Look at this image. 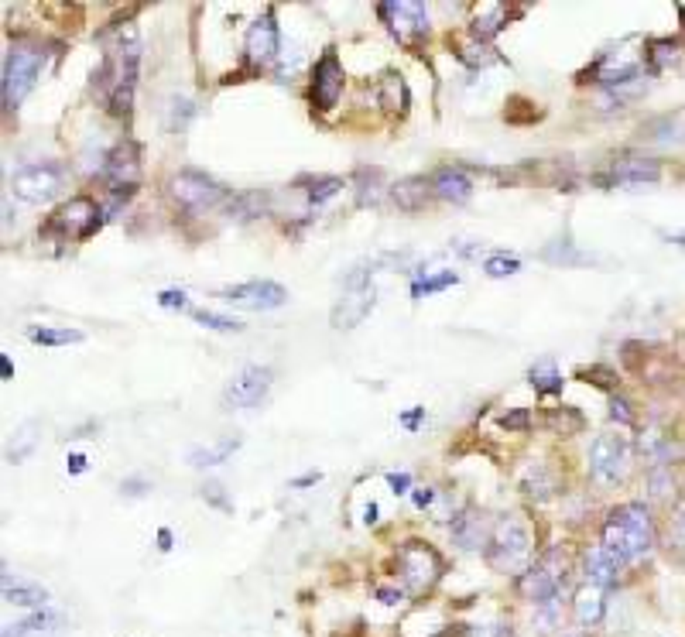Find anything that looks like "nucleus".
Masks as SVG:
<instances>
[{"mask_svg": "<svg viewBox=\"0 0 685 637\" xmlns=\"http://www.w3.org/2000/svg\"><path fill=\"white\" fill-rule=\"evenodd\" d=\"M137 76H141V42H137L134 28H127V35H120V42L110 48L100 72L93 76L96 90H100L103 103L114 117L131 114Z\"/></svg>", "mask_w": 685, "mask_h": 637, "instance_id": "nucleus-1", "label": "nucleus"}, {"mask_svg": "<svg viewBox=\"0 0 685 637\" xmlns=\"http://www.w3.org/2000/svg\"><path fill=\"white\" fill-rule=\"evenodd\" d=\"M603 548L617 559V566H631L651 555L655 548V521L644 504H620L603 521Z\"/></svg>", "mask_w": 685, "mask_h": 637, "instance_id": "nucleus-2", "label": "nucleus"}, {"mask_svg": "<svg viewBox=\"0 0 685 637\" xmlns=\"http://www.w3.org/2000/svg\"><path fill=\"white\" fill-rule=\"evenodd\" d=\"M168 196H172L175 206L192 216L213 213V209H220L223 203H230L227 189H223L216 179H209L206 172H196V168H182L179 175H172V179H168Z\"/></svg>", "mask_w": 685, "mask_h": 637, "instance_id": "nucleus-3", "label": "nucleus"}, {"mask_svg": "<svg viewBox=\"0 0 685 637\" xmlns=\"http://www.w3.org/2000/svg\"><path fill=\"white\" fill-rule=\"evenodd\" d=\"M377 305V288H374V271L370 268H353L343 278V292L336 298L329 322L333 329H353L360 326Z\"/></svg>", "mask_w": 685, "mask_h": 637, "instance_id": "nucleus-4", "label": "nucleus"}, {"mask_svg": "<svg viewBox=\"0 0 685 637\" xmlns=\"http://www.w3.org/2000/svg\"><path fill=\"white\" fill-rule=\"evenodd\" d=\"M42 66H45V59L38 48L14 45L11 52L4 55V79H0V100H4V110L21 107V100L31 93Z\"/></svg>", "mask_w": 685, "mask_h": 637, "instance_id": "nucleus-5", "label": "nucleus"}, {"mask_svg": "<svg viewBox=\"0 0 685 637\" xmlns=\"http://www.w3.org/2000/svg\"><path fill=\"white\" fill-rule=\"evenodd\" d=\"M528 555H531V535H528V528L518 518H504L494 531H490V542H487L490 569L518 572V576H521Z\"/></svg>", "mask_w": 685, "mask_h": 637, "instance_id": "nucleus-6", "label": "nucleus"}, {"mask_svg": "<svg viewBox=\"0 0 685 637\" xmlns=\"http://www.w3.org/2000/svg\"><path fill=\"white\" fill-rule=\"evenodd\" d=\"M100 179L117 203L120 199L134 196V189L141 185V148H137V141L124 137V141H117L114 148L107 151L103 168H100Z\"/></svg>", "mask_w": 685, "mask_h": 637, "instance_id": "nucleus-7", "label": "nucleus"}, {"mask_svg": "<svg viewBox=\"0 0 685 637\" xmlns=\"http://www.w3.org/2000/svg\"><path fill=\"white\" fill-rule=\"evenodd\" d=\"M103 213L107 209L96 206L90 196H76L48 216L45 233H55L59 240H86L103 227Z\"/></svg>", "mask_w": 685, "mask_h": 637, "instance_id": "nucleus-8", "label": "nucleus"}, {"mask_svg": "<svg viewBox=\"0 0 685 637\" xmlns=\"http://www.w3.org/2000/svg\"><path fill=\"white\" fill-rule=\"evenodd\" d=\"M398 569H401V579H405V586L411 593H425L439 583L442 559L429 542L411 538V542H405L398 548Z\"/></svg>", "mask_w": 685, "mask_h": 637, "instance_id": "nucleus-9", "label": "nucleus"}, {"mask_svg": "<svg viewBox=\"0 0 685 637\" xmlns=\"http://www.w3.org/2000/svg\"><path fill=\"white\" fill-rule=\"evenodd\" d=\"M566 559H562L559 548H548L542 559L535 562V566H528L525 572L518 576V593L525 596L531 603H548L559 596V586H562V576H566Z\"/></svg>", "mask_w": 685, "mask_h": 637, "instance_id": "nucleus-10", "label": "nucleus"}, {"mask_svg": "<svg viewBox=\"0 0 685 637\" xmlns=\"http://www.w3.org/2000/svg\"><path fill=\"white\" fill-rule=\"evenodd\" d=\"M66 185V172L62 165L52 161H38V165H21L18 172H11V192L24 203H48L55 199Z\"/></svg>", "mask_w": 685, "mask_h": 637, "instance_id": "nucleus-11", "label": "nucleus"}, {"mask_svg": "<svg viewBox=\"0 0 685 637\" xmlns=\"http://www.w3.org/2000/svg\"><path fill=\"white\" fill-rule=\"evenodd\" d=\"M631 470V442L624 435H596L590 446V473L600 483H620Z\"/></svg>", "mask_w": 685, "mask_h": 637, "instance_id": "nucleus-12", "label": "nucleus"}, {"mask_svg": "<svg viewBox=\"0 0 685 637\" xmlns=\"http://www.w3.org/2000/svg\"><path fill=\"white\" fill-rule=\"evenodd\" d=\"M377 11H381V18L388 21L391 35L405 48H418L425 38H429V11H425V4H415V0H394V4H381Z\"/></svg>", "mask_w": 685, "mask_h": 637, "instance_id": "nucleus-13", "label": "nucleus"}, {"mask_svg": "<svg viewBox=\"0 0 685 637\" xmlns=\"http://www.w3.org/2000/svg\"><path fill=\"white\" fill-rule=\"evenodd\" d=\"M271 384H274L271 367H257V364L244 367L240 374L230 377L227 387H223V408H230V411L257 408L271 394Z\"/></svg>", "mask_w": 685, "mask_h": 637, "instance_id": "nucleus-14", "label": "nucleus"}, {"mask_svg": "<svg viewBox=\"0 0 685 637\" xmlns=\"http://www.w3.org/2000/svg\"><path fill=\"white\" fill-rule=\"evenodd\" d=\"M220 298L227 305H237V309H247V312H271L288 302V292L278 285V281L254 278V281H244V285L223 288Z\"/></svg>", "mask_w": 685, "mask_h": 637, "instance_id": "nucleus-15", "label": "nucleus"}, {"mask_svg": "<svg viewBox=\"0 0 685 637\" xmlns=\"http://www.w3.org/2000/svg\"><path fill=\"white\" fill-rule=\"evenodd\" d=\"M343 62L340 55L329 48V52H322V59L312 66V107L319 110V114H329V110L340 103L343 96Z\"/></svg>", "mask_w": 685, "mask_h": 637, "instance_id": "nucleus-16", "label": "nucleus"}, {"mask_svg": "<svg viewBox=\"0 0 685 637\" xmlns=\"http://www.w3.org/2000/svg\"><path fill=\"white\" fill-rule=\"evenodd\" d=\"M278 48H281V31L274 24V14L268 11L264 18H257L251 28H247L244 38V59L251 69H264L278 59Z\"/></svg>", "mask_w": 685, "mask_h": 637, "instance_id": "nucleus-17", "label": "nucleus"}, {"mask_svg": "<svg viewBox=\"0 0 685 637\" xmlns=\"http://www.w3.org/2000/svg\"><path fill=\"white\" fill-rule=\"evenodd\" d=\"M658 179H662V165L655 158L631 155V158H617L596 182L614 189V185H655Z\"/></svg>", "mask_w": 685, "mask_h": 637, "instance_id": "nucleus-18", "label": "nucleus"}, {"mask_svg": "<svg viewBox=\"0 0 685 637\" xmlns=\"http://www.w3.org/2000/svg\"><path fill=\"white\" fill-rule=\"evenodd\" d=\"M641 137L658 148H675V144H685V107H675L668 114H658L655 120L641 127Z\"/></svg>", "mask_w": 685, "mask_h": 637, "instance_id": "nucleus-19", "label": "nucleus"}, {"mask_svg": "<svg viewBox=\"0 0 685 637\" xmlns=\"http://www.w3.org/2000/svg\"><path fill=\"white\" fill-rule=\"evenodd\" d=\"M432 192H435V199H442V203H456L459 206V203H466V199L473 196V182L459 165H446V168H439V172L432 175Z\"/></svg>", "mask_w": 685, "mask_h": 637, "instance_id": "nucleus-20", "label": "nucleus"}, {"mask_svg": "<svg viewBox=\"0 0 685 637\" xmlns=\"http://www.w3.org/2000/svg\"><path fill=\"white\" fill-rule=\"evenodd\" d=\"M0 586H4V603H14V607H35L42 610L48 603V590L38 583H31V579H21L14 576L11 569H4V579H0Z\"/></svg>", "mask_w": 685, "mask_h": 637, "instance_id": "nucleus-21", "label": "nucleus"}, {"mask_svg": "<svg viewBox=\"0 0 685 637\" xmlns=\"http://www.w3.org/2000/svg\"><path fill=\"white\" fill-rule=\"evenodd\" d=\"M432 196H435L432 179H425V175H408V179L391 185L394 206L405 209V213H418V209H425V203H429Z\"/></svg>", "mask_w": 685, "mask_h": 637, "instance_id": "nucleus-22", "label": "nucleus"}, {"mask_svg": "<svg viewBox=\"0 0 685 637\" xmlns=\"http://www.w3.org/2000/svg\"><path fill=\"white\" fill-rule=\"evenodd\" d=\"M583 569H586V583L590 586H600V590H607V586H614L617 583V559L614 555L607 552L603 545H596L586 552V559H583Z\"/></svg>", "mask_w": 685, "mask_h": 637, "instance_id": "nucleus-23", "label": "nucleus"}, {"mask_svg": "<svg viewBox=\"0 0 685 637\" xmlns=\"http://www.w3.org/2000/svg\"><path fill=\"white\" fill-rule=\"evenodd\" d=\"M240 449V439L237 435H227V439H220V442H213V446H196V449H189V466L192 470H206V466H220V463H227V459L237 453Z\"/></svg>", "mask_w": 685, "mask_h": 637, "instance_id": "nucleus-24", "label": "nucleus"}, {"mask_svg": "<svg viewBox=\"0 0 685 637\" xmlns=\"http://www.w3.org/2000/svg\"><path fill=\"white\" fill-rule=\"evenodd\" d=\"M453 538L463 548H480L490 542L487 535V521H483V514L477 511H463L459 518L453 521Z\"/></svg>", "mask_w": 685, "mask_h": 637, "instance_id": "nucleus-25", "label": "nucleus"}, {"mask_svg": "<svg viewBox=\"0 0 685 637\" xmlns=\"http://www.w3.org/2000/svg\"><path fill=\"white\" fill-rule=\"evenodd\" d=\"M603 596L607 593H603L600 586H590V583L576 593V600L572 603H576V620L583 627H596L603 620V610H607V600H603Z\"/></svg>", "mask_w": 685, "mask_h": 637, "instance_id": "nucleus-26", "label": "nucleus"}, {"mask_svg": "<svg viewBox=\"0 0 685 637\" xmlns=\"http://www.w3.org/2000/svg\"><path fill=\"white\" fill-rule=\"evenodd\" d=\"M377 103H381L388 114H405L408 110V86L398 72H388V76L377 83Z\"/></svg>", "mask_w": 685, "mask_h": 637, "instance_id": "nucleus-27", "label": "nucleus"}, {"mask_svg": "<svg viewBox=\"0 0 685 637\" xmlns=\"http://www.w3.org/2000/svg\"><path fill=\"white\" fill-rule=\"evenodd\" d=\"M28 340L31 343H42V346H69V343H83V333L69 326H31L28 329Z\"/></svg>", "mask_w": 685, "mask_h": 637, "instance_id": "nucleus-28", "label": "nucleus"}, {"mask_svg": "<svg viewBox=\"0 0 685 637\" xmlns=\"http://www.w3.org/2000/svg\"><path fill=\"white\" fill-rule=\"evenodd\" d=\"M459 281L456 271H439V274H415V281H411V295L415 298H425V295H435L442 292V288H453Z\"/></svg>", "mask_w": 685, "mask_h": 637, "instance_id": "nucleus-29", "label": "nucleus"}, {"mask_svg": "<svg viewBox=\"0 0 685 637\" xmlns=\"http://www.w3.org/2000/svg\"><path fill=\"white\" fill-rule=\"evenodd\" d=\"M55 620H59V617L48 614V610H35V614L18 620V624H7V627H4V637H31V634H42V631H48V627L55 624Z\"/></svg>", "mask_w": 685, "mask_h": 637, "instance_id": "nucleus-30", "label": "nucleus"}, {"mask_svg": "<svg viewBox=\"0 0 685 637\" xmlns=\"http://www.w3.org/2000/svg\"><path fill=\"white\" fill-rule=\"evenodd\" d=\"M340 189H343V179L319 175V179H309V189H302V192H305V203H309L312 209H319L322 203H329Z\"/></svg>", "mask_w": 685, "mask_h": 637, "instance_id": "nucleus-31", "label": "nucleus"}, {"mask_svg": "<svg viewBox=\"0 0 685 637\" xmlns=\"http://www.w3.org/2000/svg\"><path fill=\"white\" fill-rule=\"evenodd\" d=\"M545 261H552V264H590L593 257L590 254H583V251H576V244H572L569 237H562V240H555V244H548L545 251H542Z\"/></svg>", "mask_w": 685, "mask_h": 637, "instance_id": "nucleus-32", "label": "nucleus"}, {"mask_svg": "<svg viewBox=\"0 0 685 637\" xmlns=\"http://www.w3.org/2000/svg\"><path fill=\"white\" fill-rule=\"evenodd\" d=\"M531 387H535L538 394H559L562 391V374L555 370L552 360H542V364L531 367Z\"/></svg>", "mask_w": 685, "mask_h": 637, "instance_id": "nucleus-33", "label": "nucleus"}, {"mask_svg": "<svg viewBox=\"0 0 685 637\" xmlns=\"http://www.w3.org/2000/svg\"><path fill=\"white\" fill-rule=\"evenodd\" d=\"M644 59L651 62V72H662L668 62L679 59V45L668 42V38H655V42H648V52H644Z\"/></svg>", "mask_w": 685, "mask_h": 637, "instance_id": "nucleus-34", "label": "nucleus"}, {"mask_svg": "<svg viewBox=\"0 0 685 637\" xmlns=\"http://www.w3.org/2000/svg\"><path fill=\"white\" fill-rule=\"evenodd\" d=\"M192 316H196L199 326L216 329V333H240V329H244V322H240V319L220 316V312H213V309H196Z\"/></svg>", "mask_w": 685, "mask_h": 637, "instance_id": "nucleus-35", "label": "nucleus"}, {"mask_svg": "<svg viewBox=\"0 0 685 637\" xmlns=\"http://www.w3.org/2000/svg\"><path fill=\"white\" fill-rule=\"evenodd\" d=\"M483 271H487V278H511V274L521 271V261L514 254L497 251V254H490L487 261H483Z\"/></svg>", "mask_w": 685, "mask_h": 637, "instance_id": "nucleus-36", "label": "nucleus"}, {"mask_svg": "<svg viewBox=\"0 0 685 637\" xmlns=\"http://www.w3.org/2000/svg\"><path fill=\"white\" fill-rule=\"evenodd\" d=\"M548 425L559 429L562 435H572V432L583 429V415H579L576 408H555L552 415H548Z\"/></svg>", "mask_w": 685, "mask_h": 637, "instance_id": "nucleus-37", "label": "nucleus"}, {"mask_svg": "<svg viewBox=\"0 0 685 637\" xmlns=\"http://www.w3.org/2000/svg\"><path fill=\"white\" fill-rule=\"evenodd\" d=\"M14 439H18V446H11V449H7V459H11V463H21V459H28V453H31V449H35V422L21 425Z\"/></svg>", "mask_w": 685, "mask_h": 637, "instance_id": "nucleus-38", "label": "nucleus"}, {"mask_svg": "<svg viewBox=\"0 0 685 637\" xmlns=\"http://www.w3.org/2000/svg\"><path fill=\"white\" fill-rule=\"evenodd\" d=\"M579 377H583V381H593L596 387H614L617 384V374L607 367H583L579 370Z\"/></svg>", "mask_w": 685, "mask_h": 637, "instance_id": "nucleus-39", "label": "nucleus"}, {"mask_svg": "<svg viewBox=\"0 0 685 637\" xmlns=\"http://www.w3.org/2000/svg\"><path fill=\"white\" fill-rule=\"evenodd\" d=\"M528 425H531L528 408H514V411H507V415H501V429H507V432H521V429H528Z\"/></svg>", "mask_w": 685, "mask_h": 637, "instance_id": "nucleus-40", "label": "nucleus"}, {"mask_svg": "<svg viewBox=\"0 0 685 637\" xmlns=\"http://www.w3.org/2000/svg\"><path fill=\"white\" fill-rule=\"evenodd\" d=\"M158 305H161V309H179V312H185V309H189V295H185L182 288H168V292L158 295Z\"/></svg>", "mask_w": 685, "mask_h": 637, "instance_id": "nucleus-41", "label": "nucleus"}, {"mask_svg": "<svg viewBox=\"0 0 685 637\" xmlns=\"http://www.w3.org/2000/svg\"><path fill=\"white\" fill-rule=\"evenodd\" d=\"M196 114V107H192L189 100H172V117H168V127H185V120Z\"/></svg>", "mask_w": 685, "mask_h": 637, "instance_id": "nucleus-42", "label": "nucleus"}, {"mask_svg": "<svg viewBox=\"0 0 685 637\" xmlns=\"http://www.w3.org/2000/svg\"><path fill=\"white\" fill-rule=\"evenodd\" d=\"M610 415H614L620 425H634V415L627 411V401H624V398H617V394L610 398Z\"/></svg>", "mask_w": 685, "mask_h": 637, "instance_id": "nucleus-43", "label": "nucleus"}, {"mask_svg": "<svg viewBox=\"0 0 685 637\" xmlns=\"http://www.w3.org/2000/svg\"><path fill=\"white\" fill-rule=\"evenodd\" d=\"M388 483H391V490H394V494H408L411 477H408V473H388Z\"/></svg>", "mask_w": 685, "mask_h": 637, "instance_id": "nucleus-44", "label": "nucleus"}, {"mask_svg": "<svg viewBox=\"0 0 685 637\" xmlns=\"http://www.w3.org/2000/svg\"><path fill=\"white\" fill-rule=\"evenodd\" d=\"M220 490H223L220 483H206V487H203V497H209V501H213V504H220V507H230V501L220 494Z\"/></svg>", "mask_w": 685, "mask_h": 637, "instance_id": "nucleus-45", "label": "nucleus"}, {"mask_svg": "<svg viewBox=\"0 0 685 637\" xmlns=\"http://www.w3.org/2000/svg\"><path fill=\"white\" fill-rule=\"evenodd\" d=\"M120 490H124L127 497H144L148 483H144V480H124V483H120Z\"/></svg>", "mask_w": 685, "mask_h": 637, "instance_id": "nucleus-46", "label": "nucleus"}, {"mask_svg": "<svg viewBox=\"0 0 685 637\" xmlns=\"http://www.w3.org/2000/svg\"><path fill=\"white\" fill-rule=\"evenodd\" d=\"M66 466H69V473H76V477H79V473H86V456L83 453H72L66 459Z\"/></svg>", "mask_w": 685, "mask_h": 637, "instance_id": "nucleus-47", "label": "nucleus"}, {"mask_svg": "<svg viewBox=\"0 0 685 637\" xmlns=\"http://www.w3.org/2000/svg\"><path fill=\"white\" fill-rule=\"evenodd\" d=\"M411 501H415V507H429L432 501H435V490H415V494H411Z\"/></svg>", "mask_w": 685, "mask_h": 637, "instance_id": "nucleus-48", "label": "nucleus"}, {"mask_svg": "<svg viewBox=\"0 0 685 637\" xmlns=\"http://www.w3.org/2000/svg\"><path fill=\"white\" fill-rule=\"evenodd\" d=\"M422 415H425V408L405 411V415H401V425H408V429H415V425H418V422H422Z\"/></svg>", "mask_w": 685, "mask_h": 637, "instance_id": "nucleus-49", "label": "nucleus"}, {"mask_svg": "<svg viewBox=\"0 0 685 637\" xmlns=\"http://www.w3.org/2000/svg\"><path fill=\"white\" fill-rule=\"evenodd\" d=\"M377 596H381V603H398L401 600V590H388V586H381V590H377Z\"/></svg>", "mask_w": 685, "mask_h": 637, "instance_id": "nucleus-50", "label": "nucleus"}, {"mask_svg": "<svg viewBox=\"0 0 685 637\" xmlns=\"http://www.w3.org/2000/svg\"><path fill=\"white\" fill-rule=\"evenodd\" d=\"M0 377H4V381H11V377H14V364H11V357H0Z\"/></svg>", "mask_w": 685, "mask_h": 637, "instance_id": "nucleus-51", "label": "nucleus"}, {"mask_svg": "<svg viewBox=\"0 0 685 637\" xmlns=\"http://www.w3.org/2000/svg\"><path fill=\"white\" fill-rule=\"evenodd\" d=\"M158 542H161V545H158L161 552H168V548H172V531H168V528H161V531H158Z\"/></svg>", "mask_w": 685, "mask_h": 637, "instance_id": "nucleus-52", "label": "nucleus"}, {"mask_svg": "<svg viewBox=\"0 0 685 637\" xmlns=\"http://www.w3.org/2000/svg\"><path fill=\"white\" fill-rule=\"evenodd\" d=\"M316 480H319V473H305V477L292 480V487H309V483H316Z\"/></svg>", "mask_w": 685, "mask_h": 637, "instance_id": "nucleus-53", "label": "nucleus"}, {"mask_svg": "<svg viewBox=\"0 0 685 637\" xmlns=\"http://www.w3.org/2000/svg\"><path fill=\"white\" fill-rule=\"evenodd\" d=\"M364 521H367V524H377V504H367V511H364Z\"/></svg>", "mask_w": 685, "mask_h": 637, "instance_id": "nucleus-54", "label": "nucleus"}, {"mask_svg": "<svg viewBox=\"0 0 685 637\" xmlns=\"http://www.w3.org/2000/svg\"><path fill=\"white\" fill-rule=\"evenodd\" d=\"M569 637H579V634H569Z\"/></svg>", "mask_w": 685, "mask_h": 637, "instance_id": "nucleus-55", "label": "nucleus"}]
</instances>
